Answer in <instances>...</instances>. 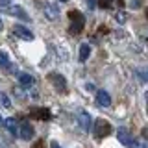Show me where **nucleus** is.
Instances as JSON below:
<instances>
[{
    "instance_id": "obj_1",
    "label": "nucleus",
    "mask_w": 148,
    "mask_h": 148,
    "mask_svg": "<svg viewBox=\"0 0 148 148\" xmlns=\"http://www.w3.org/2000/svg\"><path fill=\"white\" fill-rule=\"evenodd\" d=\"M69 17H71V21H72V24H71V28H69V32H71L72 35H78V34L83 30L85 18H83V15H82L80 11H71V13H69Z\"/></svg>"
},
{
    "instance_id": "obj_2",
    "label": "nucleus",
    "mask_w": 148,
    "mask_h": 148,
    "mask_svg": "<svg viewBox=\"0 0 148 148\" xmlns=\"http://www.w3.org/2000/svg\"><path fill=\"white\" fill-rule=\"evenodd\" d=\"M111 130H113V128H111V124L108 122V120H104V119H98V120L95 122V135L98 137V139L109 135Z\"/></svg>"
},
{
    "instance_id": "obj_3",
    "label": "nucleus",
    "mask_w": 148,
    "mask_h": 148,
    "mask_svg": "<svg viewBox=\"0 0 148 148\" xmlns=\"http://www.w3.org/2000/svg\"><path fill=\"white\" fill-rule=\"evenodd\" d=\"M48 78H50V82L54 83V87H56L58 91H61V92L67 91V82H65V78L61 76V74H56V72H52Z\"/></svg>"
},
{
    "instance_id": "obj_4",
    "label": "nucleus",
    "mask_w": 148,
    "mask_h": 148,
    "mask_svg": "<svg viewBox=\"0 0 148 148\" xmlns=\"http://www.w3.org/2000/svg\"><path fill=\"white\" fill-rule=\"evenodd\" d=\"M13 34H15L17 37H21V39H24V41H32V39H34V34H32L28 28H24L22 24H15V26H13Z\"/></svg>"
},
{
    "instance_id": "obj_5",
    "label": "nucleus",
    "mask_w": 148,
    "mask_h": 148,
    "mask_svg": "<svg viewBox=\"0 0 148 148\" xmlns=\"http://www.w3.org/2000/svg\"><path fill=\"white\" fill-rule=\"evenodd\" d=\"M45 17L48 21H56L59 17V9L56 4H45Z\"/></svg>"
},
{
    "instance_id": "obj_6",
    "label": "nucleus",
    "mask_w": 148,
    "mask_h": 148,
    "mask_svg": "<svg viewBox=\"0 0 148 148\" xmlns=\"http://www.w3.org/2000/svg\"><path fill=\"white\" fill-rule=\"evenodd\" d=\"M78 120H80V126L83 130H91L92 119H91V115L87 113V111H80V113H78Z\"/></svg>"
},
{
    "instance_id": "obj_7",
    "label": "nucleus",
    "mask_w": 148,
    "mask_h": 148,
    "mask_svg": "<svg viewBox=\"0 0 148 148\" xmlns=\"http://www.w3.org/2000/svg\"><path fill=\"white\" fill-rule=\"evenodd\" d=\"M96 104H98L100 108H109L111 106V96L106 91H98L96 92Z\"/></svg>"
},
{
    "instance_id": "obj_8",
    "label": "nucleus",
    "mask_w": 148,
    "mask_h": 148,
    "mask_svg": "<svg viewBox=\"0 0 148 148\" xmlns=\"http://www.w3.org/2000/svg\"><path fill=\"white\" fill-rule=\"evenodd\" d=\"M8 13L9 15H13V17H18V18H22V21H30V17H28V13L22 9L21 6H13V8H8Z\"/></svg>"
},
{
    "instance_id": "obj_9",
    "label": "nucleus",
    "mask_w": 148,
    "mask_h": 148,
    "mask_svg": "<svg viewBox=\"0 0 148 148\" xmlns=\"http://www.w3.org/2000/svg\"><path fill=\"white\" fill-rule=\"evenodd\" d=\"M21 137L26 139V141H30V139L34 137V128H32L30 122H22L21 124Z\"/></svg>"
},
{
    "instance_id": "obj_10",
    "label": "nucleus",
    "mask_w": 148,
    "mask_h": 148,
    "mask_svg": "<svg viewBox=\"0 0 148 148\" xmlns=\"http://www.w3.org/2000/svg\"><path fill=\"white\" fill-rule=\"evenodd\" d=\"M18 83H21L22 87H32L35 83V80H34V76H32V74L21 72V74H18Z\"/></svg>"
},
{
    "instance_id": "obj_11",
    "label": "nucleus",
    "mask_w": 148,
    "mask_h": 148,
    "mask_svg": "<svg viewBox=\"0 0 148 148\" xmlns=\"http://www.w3.org/2000/svg\"><path fill=\"white\" fill-rule=\"evenodd\" d=\"M32 117H35V119H41V120H48L52 115H50V111L46 109V108H37L32 111Z\"/></svg>"
},
{
    "instance_id": "obj_12",
    "label": "nucleus",
    "mask_w": 148,
    "mask_h": 148,
    "mask_svg": "<svg viewBox=\"0 0 148 148\" xmlns=\"http://www.w3.org/2000/svg\"><path fill=\"white\" fill-rule=\"evenodd\" d=\"M117 135H119V141L122 143V145H126V146H128L130 143H132V135L128 133V130H126V128H119Z\"/></svg>"
},
{
    "instance_id": "obj_13",
    "label": "nucleus",
    "mask_w": 148,
    "mask_h": 148,
    "mask_svg": "<svg viewBox=\"0 0 148 148\" xmlns=\"http://www.w3.org/2000/svg\"><path fill=\"white\" fill-rule=\"evenodd\" d=\"M2 124L8 128V132L11 133V135H17V133H18V126H17V120L15 119H6Z\"/></svg>"
},
{
    "instance_id": "obj_14",
    "label": "nucleus",
    "mask_w": 148,
    "mask_h": 148,
    "mask_svg": "<svg viewBox=\"0 0 148 148\" xmlns=\"http://www.w3.org/2000/svg\"><path fill=\"white\" fill-rule=\"evenodd\" d=\"M98 4L102 8H106V9H111V8H115V6H122V0H98Z\"/></svg>"
},
{
    "instance_id": "obj_15",
    "label": "nucleus",
    "mask_w": 148,
    "mask_h": 148,
    "mask_svg": "<svg viewBox=\"0 0 148 148\" xmlns=\"http://www.w3.org/2000/svg\"><path fill=\"white\" fill-rule=\"evenodd\" d=\"M89 54H91V46L87 45V43H83V45L80 46V61H87Z\"/></svg>"
},
{
    "instance_id": "obj_16",
    "label": "nucleus",
    "mask_w": 148,
    "mask_h": 148,
    "mask_svg": "<svg viewBox=\"0 0 148 148\" xmlns=\"http://www.w3.org/2000/svg\"><path fill=\"white\" fill-rule=\"evenodd\" d=\"M0 67H4V69H9V67H11V63H9V58H8L6 52H0Z\"/></svg>"
},
{
    "instance_id": "obj_17",
    "label": "nucleus",
    "mask_w": 148,
    "mask_h": 148,
    "mask_svg": "<svg viewBox=\"0 0 148 148\" xmlns=\"http://www.w3.org/2000/svg\"><path fill=\"white\" fill-rule=\"evenodd\" d=\"M130 148H148V143L146 141H133V139H132V143H130V145H128Z\"/></svg>"
},
{
    "instance_id": "obj_18",
    "label": "nucleus",
    "mask_w": 148,
    "mask_h": 148,
    "mask_svg": "<svg viewBox=\"0 0 148 148\" xmlns=\"http://www.w3.org/2000/svg\"><path fill=\"white\" fill-rule=\"evenodd\" d=\"M0 104H2L4 108H11V102H9V98H8L6 95H4V92L0 95Z\"/></svg>"
},
{
    "instance_id": "obj_19",
    "label": "nucleus",
    "mask_w": 148,
    "mask_h": 148,
    "mask_svg": "<svg viewBox=\"0 0 148 148\" xmlns=\"http://www.w3.org/2000/svg\"><path fill=\"white\" fill-rule=\"evenodd\" d=\"M115 21H117L119 24H124V22H126V15H124L122 11H119L117 15H115Z\"/></svg>"
},
{
    "instance_id": "obj_20",
    "label": "nucleus",
    "mask_w": 148,
    "mask_h": 148,
    "mask_svg": "<svg viewBox=\"0 0 148 148\" xmlns=\"http://www.w3.org/2000/svg\"><path fill=\"white\" fill-rule=\"evenodd\" d=\"M139 74L143 76V80H146V82H148V69H143V71H139Z\"/></svg>"
},
{
    "instance_id": "obj_21",
    "label": "nucleus",
    "mask_w": 148,
    "mask_h": 148,
    "mask_svg": "<svg viewBox=\"0 0 148 148\" xmlns=\"http://www.w3.org/2000/svg\"><path fill=\"white\" fill-rule=\"evenodd\" d=\"M87 6H89V9H95L96 8V0H87Z\"/></svg>"
},
{
    "instance_id": "obj_22",
    "label": "nucleus",
    "mask_w": 148,
    "mask_h": 148,
    "mask_svg": "<svg viewBox=\"0 0 148 148\" xmlns=\"http://www.w3.org/2000/svg\"><path fill=\"white\" fill-rule=\"evenodd\" d=\"M9 2H11V0H0V8H6V6H9Z\"/></svg>"
},
{
    "instance_id": "obj_23",
    "label": "nucleus",
    "mask_w": 148,
    "mask_h": 148,
    "mask_svg": "<svg viewBox=\"0 0 148 148\" xmlns=\"http://www.w3.org/2000/svg\"><path fill=\"white\" fill-rule=\"evenodd\" d=\"M52 148H61V146H59V145H58L56 141H52Z\"/></svg>"
},
{
    "instance_id": "obj_24",
    "label": "nucleus",
    "mask_w": 148,
    "mask_h": 148,
    "mask_svg": "<svg viewBox=\"0 0 148 148\" xmlns=\"http://www.w3.org/2000/svg\"><path fill=\"white\" fill-rule=\"evenodd\" d=\"M143 135H145V137H148V128H145V130H143Z\"/></svg>"
},
{
    "instance_id": "obj_25",
    "label": "nucleus",
    "mask_w": 148,
    "mask_h": 148,
    "mask_svg": "<svg viewBox=\"0 0 148 148\" xmlns=\"http://www.w3.org/2000/svg\"><path fill=\"white\" fill-rule=\"evenodd\" d=\"M146 102H148V92H146ZM146 113H148V106H146Z\"/></svg>"
},
{
    "instance_id": "obj_26",
    "label": "nucleus",
    "mask_w": 148,
    "mask_h": 148,
    "mask_svg": "<svg viewBox=\"0 0 148 148\" xmlns=\"http://www.w3.org/2000/svg\"><path fill=\"white\" fill-rule=\"evenodd\" d=\"M2 28H4V26H2V21H0V32H2Z\"/></svg>"
},
{
    "instance_id": "obj_27",
    "label": "nucleus",
    "mask_w": 148,
    "mask_h": 148,
    "mask_svg": "<svg viewBox=\"0 0 148 148\" xmlns=\"http://www.w3.org/2000/svg\"><path fill=\"white\" fill-rule=\"evenodd\" d=\"M2 122H4V119H2V117H0V124H2Z\"/></svg>"
},
{
    "instance_id": "obj_28",
    "label": "nucleus",
    "mask_w": 148,
    "mask_h": 148,
    "mask_svg": "<svg viewBox=\"0 0 148 148\" xmlns=\"http://www.w3.org/2000/svg\"><path fill=\"white\" fill-rule=\"evenodd\" d=\"M59 2H67V0H59Z\"/></svg>"
},
{
    "instance_id": "obj_29",
    "label": "nucleus",
    "mask_w": 148,
    "mask_h": 148,
    "mask_svg": "<svg viewBox=\"0 0 148 148\" xmlns=\"http://www.w3.org/2000/svg\"><path fill=\"white\" fill-rule=\"evenodd\" d=\"M146 17H148V9H146Z\"/></svg>"
}]
</instances>
